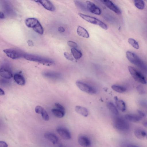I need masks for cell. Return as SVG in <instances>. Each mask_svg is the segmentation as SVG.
Returning a JSON list of instances; mask_svg holds the SVG:
<instances>
[{
  "mask_svg": "<svg viewBox=\"0 0 147 147\" xmlns=\"http://www.w3.org/2000/svg\"><path fill=\"white\" fill-rule=\"evenodd\" d=\"M23 57L27 60L47 65H53L55 64V62L52 59L38 55L24 53Z\"/></svg>",
  "mask_w": 147,
  "mask_h": 147,
  "instance_id": "cell-1",
  "label": "cell"
},
{
  "mask_svg": "<svg viewBox=\"0 0 147 147\" xmlns=\"http://www.w3.org/2000/svg\"><path fill=\"white\" fill-rule=\"evenodd\" d=\"M126 56L128 60L132 64L136 65L141 69L146 70V66L142 59L134 53L127 51L126 52Z\"/></svg>",
  "mask_w": 147,
  "mask_h": 147,
  "instance_id": "cell-2",
  "label": "cell"
},
{
  "mask_svg": "<svg viewBox=\"0 0 147 147\" xmlns=\"http://www.w3.org/2000/svg\"><path fill=\"white\" fill-rule=\"evenodd\" d=\"M26 25L28 28H32L36 33L42 35L44 29L38 20L35 18H29L25 20Z\"/></svg>",
  "mask_w": 147,
  "mask_h": 147,
  "instance_id": "cell-3",
  "label": "cell"
},
{
  "mask_svg": "<svg viewBox=\"0 0 147 147\" xmlns=\"http://www.w3.org/2000/svg\"><path fill=\"white\" fill-rule=\"evenodd\" d=\"M113 125L115 128L121 131H126L129 128L128 123L120 117H116L113 119Z\"/></svg>",
  "mask_w": 147,
  "mask_h": 147,
  "instance_id": "cell-4",
  "label": "cell"
},
{
  "mask_svg": "<svg viewBox=\"0 0 147 147\" xmlns=\"http://www.w3.org/2000/svg\"><path fill=\"white\" fill-rule=\"evenodd\" d=\"M79 15L83 19L90 23L97 25L102 29L106 30L108 29L107 25L104 22L97 18L91 16L79 13Z\"/></svg>",
  "mask_w": 147,
  "mask_h": 147,
  "instance_id": "cell-5",
  "label": "cell"
},
{
  "mask_svg": "<svg viewBox=\"0 0 147 147\" xmlns=\"http://www.w3.org/2000/svg\"><path fill=\"white\" fill-rule=\"evenodd\" d=\"M128 68L131 75L136 81L143 84H146V79L141 73L132 66H129Z\"/></svg>",
  "mask_w": 147,
  "mask_h": 147,
  "instance_id": "cell-6",
  "label": "cell"
},
{
  "mask_svg": "<svg viewBox=\"0 0 147 147\" xmlns=\"http://www.w3.org/2000/svg\"><path fill=\"white\" fill-rule=\"evenodd\" d=\"M4 53L9 58L17 59L23 56L24 53L22 51L13 49H6L3 50Z\"/></svg>",
  "mask_w": 147,
  "mask_h": 147,
  "instance_id": "cell-7",
  "label": "cell"
},
{
  "mask_svg": "<svg viewBox=\"0 0 147 147\" xmlns=\"http://www.w3.org/2000/svg\"><path fill=\"white\" fill-rule=\"evenodd\" d=\"M76 84L78 87L81 90L90 94L96 93V91L95 89L89 85L80 81H77Z\"/></svg>",
  "mask_w": 147,
  "mask_h": 147,
  "instance_id": "cell-8",
  "label": "cell"
},
{
  "mask_svg": "<svg viewBox=\"0 0 147 147\" xmlns=\"http://www.w3.org/2000/svg\"><path fill=\"white\" fill-rule=\"evenodd\" d=\"M86 6L88 10L91 12L97 15L100 14L101 11L100 9L92 2L86 1Z\"/></svg>",
  "mask_w": 147,
  "mask_h": 147,
  "instance_id": "cell-9",
  "label": "cell"
},
{
  "mask_svg": "<svg viewBox=\"0 0 147 147\" xmlns=\"http://www.w3.org/2000/svg\"><path fill=\"white\" fill-rule=\"evenodd\" d=\"M101 1L110 9L117 14H120L121 11L120 9L112 1L110 0H103Z\"/></svg>",
  "mask_w": 147,
  "mask_h": 147,
  "instance_id": "cell-10",
  "label": "cell"
},
{
  "mask_svg": "<svg viewBox=\"0 0 147 147\" xmlns=\"http://www.w3.org/2000/svg\"><path fill=\"white\" fill-rule=\"evenodd\" d=\"M35 1L41 4L46 9L51 11H54L55 8L53 3L47 0H36Z\"/></svg>",
  "mask_w": 147,
  "mask_h": 147,
  "instance_id": "cell-11",
  "label": "cell"
},
{
  "mask_svg": "<svg viewBox=\"0 0 147 147\" xmlns=\"http://www.w3.org/2000/svg\"><path fill=\"white\" fill-rule=\"evenodd\" d=\"M56 131L59 135L64 139L69 140L71 138L70 132L68 129L65 128L58 127Z\"/></svg>",
  "mask_w": 147,
  "mask_h": 147,
  "instance_id": "cell-12",
  "label": "cell"
},
{
  "mask_svg": "<svg viewBox=\"0 0 147 147\" xmlns=\"http://www.w3.org/2000/svg\"><path fill=\"white\" fill-rule=\"evenodd\" d=\"M0 75L2 77L8 79H10L13 76L10 70L4 67L0 68Z\"/></svg>",
  "mask_w": 147,
  "mask_h": 147,
  "instance_id": "cell-13",
  "label": "cell"
},
{
  "mask_svg": "<svg viewBox=\"0 0 147 147\" xmlns=\"http://www.w3.org/2000/svg\"><path fill=\"white\" fill-rule=\"evenodd\" d=\"M134 134L136 138L140 139H143L147 136L146 131L141 127H138L134 131Z\"/></svg>",
  "mask_w": 147,
  "mask_h": 147,
  "instance_id": "cell-14",
  "label": "cell"
},
{
  "mask_svg": "<svg viewBox=\"0 0 147 147\" xmlns=\"http://www.w3.org/2000/svg\"><path fill=\"white\" fill-rule=\"evenodd\" d=\"M78 141L79 144L84 147H88L91 144V142L89 139L84 136L79 137Z\"/></svg>",
  "mask_w": 147,
  "mask_h": 147,
  "instance_id": "cell-15",
  "label": "cell"
},
{
  "mask_svg": "<svg viewBox=\"0 0 147 147\" xmlns=\"http://www.w3.org/2000/svg\"><path fill=\"white\" fill-rule=\"evenodd\" d=\"M125 119L128 121L133 122H137L140 121L142 118L139 114H128L125 116Z\"/></svg>",
  "mask_w": 147,
  "mask_h": 147,
  "instance_id": "cell-16",
  "label": "cell"
},
{
  "mask_svg": "<svg viewBox=\"0 0 147 147\" xmlns=\"http://www.w3.org/2000/svg\"><path fill=\"white\" fill-rule=\"evenodd\" d=\"M114 99L116 105L118 109L122 112L125 111L126 105L124 102L122 100L118 99L116 96L114 97Z\"/></svg>",
  "mask_w": 147,
  "mask_h": 147,
  "instance_id": "cell-17",
  "label": "cell"
},
{
  "mask_svg": "<svg viewBox=\"0 0 147 147\" xmlns=\"http://www.w3.org/2000/svg\"><path fill=\"white\" fill-rule=\"evenodd\" d=\"M75 109L77 113L84 117H87L88 115V111L84 107L77 106L75 107Z\"/></svg>",
  "mask_w": 147,
  "mask_h": 147,
  "instance_id": "cell-18",
  "label": "cell"
},
{
  "mask_svg": "<svg viewBox=\"0 0 147 147\" xmlns=\"http://www.w3.org/2000/svg\"><path fill=\"white\" fill-rule=\"evenodd\" d=\"M45 138L54 144H56L58 141V137L54 134L51 133H47L44 135Z\"/></svg>",
  "mask_w": 147,
  "mask_h": 147,
  "instance_id": "cell-19",
  "label": "cell"
},
{
  "mask_svg": "<svg viewBox=\"0 0 147 147\" xmlns=\"http://www.w3.org/2000/svg\"><path fill=\"white\" fill-rule=\"evenodd\" d=\"M77 32L79 36L83 38H88L89 37V34L87 31L84 28L79 26L78 27Z\"/></svg>",
  "mask_w": 147,
  "mask_h": 147,
  "instance_id": "cell-20",
  "label": "cell"
},
{
  "mask_svg": "<svg viewBox=\"0 0 147 147\" xmlns=\"http://www.w3.org/2000/svg\"><path fill=\"white\" fill-rule=\"evenodd\" d=\"M13 79L16 83L20 85L23 86L25 83L24 78L21 74H15L14 75Z\"/></svg>",
  "mask_w": 147,
  "mask_h": 147,
  "instance_id": "cell-21",
  "label": "cell"
},
{
  "mask_svg": "<svg viewBox=\"0 0 147 147\" xmlns=\"http://www.w3.org/2000/svg\"><path fill=\"white\" fill-rule=\"evenodd\" d=\"M43 75L46 77L53 79H59L61 78V74L58 73L52 72H44Z\"/></svg>",
  "mask_w": 147,
  "mask_h": 147,
  "instance_id": "cell-22",
  "label": "cell"
},
{
  "mask_svg": "<svg viewBox=\"0 0 147 147\" xmlns=\"http://www.w3.org/2000/svg\"><path fill=\"white\" fill-rule=\"evenodd\" d=\"M107 107L111 112L115 115H119V112L116 107L113 103L111 102H108Z\"/></svg>",
  "mask_w": 147,
  "mask_h": 147,
  "instance_id": "cell-23",
  "label": "cell"
},
{
  "mask_svg": "<svg viewBox=\"0 0 147 147\" xmlns=\"http://www.w3.org/2000/svg\"><path fill=\"white\" fill-rule=\"evenodd\" d=\"M52 112L53 115L58 118H62L64 116L65 113V111H61L57 109H52Z\"/></svg>",
  "mask_w": 147,
  "mask_h": 147,
  "instance_id": "cell-24",
  "label": "cell"
},
{
  "mask_svg": "<svg viewBox=\"0 0 147 147\" xmlns=\"http://www.w3.org/2000/svg\"><path fill=\"white\" fill-rule=\"evenodd\" d=\"M71 51L74 57L76 59H79L82 57V53L76 48H72Z\"/></svg>",
  "mask_w": 147,
  "mask_h": 147,
  "instance_id": "cell-25",
  "label": "cell"
},
{
  "mask_svg": "<svg viewBox=\"0 0 147 147\" xmlns=\"http://www.w3.org/2000/svg\"><path fill=\"white\" fill-rule=\"evenodd\" d=\"M135 6L140 10L143 9L145 6V3L142 0H135L134 1Z\"/></svg>",
  "mask_w": 147,
  "mask_h": 147,
  "instance_id": "cell-26",
  "label": "cell"
},
{
  "mask_svg": "<svg viewBox=\"0 0 147 147\" xmlns=\"http://www.w3.org/2000/svg\"><path fill=\"white\" fill-rule=\"evenodd\" d=\"M111 88L115 91L120 93H123L126 90V88L123 87L115 85H112Z\"/></svg>",
  "mask_w": 147,
  "mask_h": 147,
  "instance_id": "cell-27",
  "label": "cell"
},
{
  "mask_svg": "<svg viewBox=\"0 0 147 147\" xmlns=\"http://www.w3.org/2000/svg\"><path fill=\"white\" fill-rule=\"evenodd\" d=\"M74 3L76 6L82 10L86 11L87 10L86 5L80 1H74Z\"/></svg>",
  "mask_w": 147,
  "mask_h": 147,
  "instance_id": "cell-28",
  "label": "cell"
},
{
  "mask_svg": "<svg viewBox=\"0 0 147 147\" xmlns=\"http://www.w3.org/2000/svg\"><path fill=\"white\" fill-rule=\"evenodd\" d=\"M128 42L134 48L138 49L139 45L138 42L135 39L132 38H129L128 39Z\"/></svg>",
  "mask_w": 147,
  "mask_h": 147,
  "instance_id": "cell-29",
  "label": "cell"
},
{
  "mask_svg": "<svg viewBox=\"0 0 147 147\" xmlns=\"http://www.w3.org/2000/svg\"><path fill=\"white\" fill-rule=\"evenodd\" d=\"M42 117L43 119L45 121H48L49 120V117L46 111L44 109L41 113Z\"/></svg>",
  "mask_w": 147,
  "mask_h": 147,
  "instance_id": "cell-30",
  "label": "cell"
},
{
  "mask_svg": "<svg viewBox=\"0 0 147 147\" xmlns=\"http://www.w3.org/2000/svg\"><path fill=\"white\" fill-rule=\"evenodd\" d=\"M68 45L72 48H76L78 47V45L74 42L69 40L67 42Z\"/></svg>",
  "mask_w": 147,
  "mask_h": 147,
  "instance_id": "cell-31",
  "label": "cell"
},
{
  "mask_svg": "<svg viewBox=\"0 0 147 147\" xmlns=\"http://www.w3.org/2000/svg\"><path fill=\"white\" fill-rule=\"evenodd\" d=\"M44 109L41 106H37L35 108V111L37 113L41 114Z\"/></svg>",
  "mask_w": 147,
  "mask_h": 147,
  "instance_id": "cell-32",
  "label": "cell"
},
{
  "mask_svg": "<svg viewBox=\"0 0 147 147\" xmlns=\"http://www.w3.org/2000/svg\"><path fill=\"white\" fill-rule=\"evenodd\" d=\"M64 55L65 57L67 59L71 61H72L74 60V58L73 57L68 53L65 52L64 53Z\"/></svg>",
  "mask_w": 147,
  "mask_h": 147,
  "instance_id": "cell-33",
  "label": "cell"
},
{
  "mask_svg": "<svg viewBox=\"0 0 147 147\" xmlns=\"http://www.w3.org/2000/svg\"><path fill=\"white\" fill-rule=\"evenodd\" d=\"M55 106L57 108V109L59 110L65 111V109L60 104L56 102L55 103Z\"/></svg>",
  "mask_w": 147,
  "mask_h": 147,
  "instance_id": "cell-34",
  "label": "cell"
},
{
  "mask_svg": "<svg viewBox=\"0 0 147 147\" xmlns=\"http://www.w3.org/2000/svg\"><path fill=\"white\" fill-rule=\"evenodd\" d=\"M138 90L139 92L141 94H144V91L142 86H139L137 87Z\"/></svg>",
  "mask_w": 147,
  "mask_h": 147,
  "instance_id": "cell-35",
  "label": "cell"
},
{
  "mask_svg": "<svg viewBox=\"0 0 147 147\" xmlns=\"http://www.w3.org/2000/svg\"><path fill=\"white\" fill-rule=\"evenodd\" d=\"M0 147H8V145L5 142L0 141Z\"/></svg>",
  "mask_w": 147,
  "mask_h": 147,
  "instance_id": "cell-36",
  "label": "cell"
},
{
  "mask_svg": "<svg viewBox=\"0 0 147 147\" xmlns=\"http://www.w3.org/2000/svg\"><path fill=\"white\" fill-rule=\"evenodd\" d=\"M27 44L29 47H32L34 46V43L33 41L30 40H28L27 42Z\"/></svg>",
  "mask_w": 147,
  "mask_h": 147,
  "instance_id": "cell-37",
  "label": "cell"
},
{
  "mask_svg": "<svg viewBox=\"0 0 147 147\" xmlns=\"http://www.w3.org/2000/svg\"><path fill=\"white\" fill-rule=\"evenodd\" d=\"M58 31L60 33H62L65 31V30L63 27L60 26L58 28Z\"/></svg>",
  "mask_w": 147,
  "mask_h": 147,
  "instance_id": "cell-38",
  "label": "cell"
},
{
  "mask_svg": "<svg viewBox=\"0 0 147 147\" xmlns=\"http://www.w3.org/2000/svg\"><path fill=\"white\" fill-rule=\"evenodd\" d=\"M138 114H139L142 118L145 116V115L142 112L138 110Z\"/></svg>",
  "mask_w": 147,
  "mask_h": 147,
  "instance_id": "cell-39",
  "label": "cell"
},
{
  "mask_svg": "<svg viewBox=\"0 0 147 147\" xmlns=\"http://www.w3.org/2000/svg\"><path fill=\"white\" fill-rule=\"evenodd\" d=\"M5 18L4 14L2 12L0 11V19H4Z\"/></svg>",
  "mask_w": 147,
  "mask_h": 147,
  "instance_id": "cell-40",
  "label": "cell"
},
{
  "mask_svg": "<svg viewBox=\"0 0 147 147\" xmlns=\"http://www.w3.org/2000/svg\"><path fill=\"white\" fill-rule=\"evenodd\" d=\"M127 147H140L139 146H138L137 145H135L134 144H129L127 145Z\"/></svg>",
  "mask_w": 147,
  "mask_h": 147,
  "instance_id": "cell-41",
  "label": "cell"
},
{
  "mask_svg": "<svg viewBox=\"0 0 147 147\" xmlns=\"http://www.w3.org/2000/svg\"><path fill=\"white\" fill-rule=\"evenodd\" d=\"M5 94V92L3 90L0 88V95L3 96Z\"/></svg>",
  "mask_w": 147,
  "mask_h": 147,
  "instance_id": "cell-42",
  "label": "cell"
},
{
  "mask_svg": "<svg viewBox=\"0 0 147 147\" xmlns=\"http://www.w3.org/2000/svg\"><path fill=\"white\" fill-rule=\"evenodd\" d=\"M143 124L144 127H147V122L146 121L144 122L143 123Z\"/></svg>",
  "mask_w": 147,
  "mask_h": 147,
  "instance_id": "cell-43",
  "label": "cell"
}]
</instances>
